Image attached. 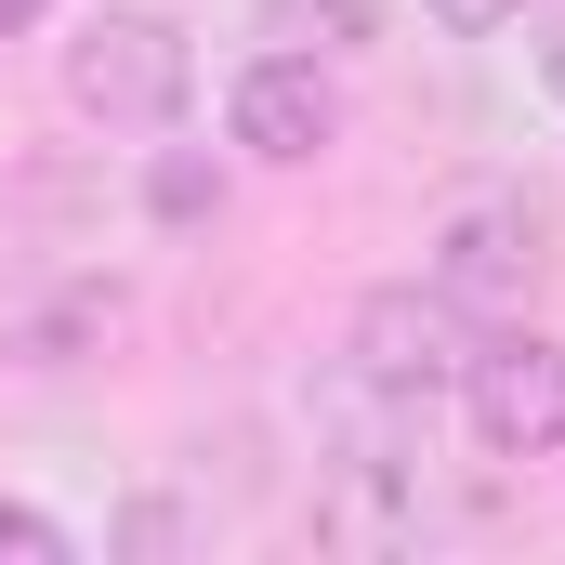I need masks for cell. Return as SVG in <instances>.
I'll use <instances>...</instances> for the list:
<instances>
[{
  "label": "cell",
  "mask_w": 565,
  "mask_h": 565,
  "mask_svg": "<svg viewBox=\"0 0 565 565\" xmlns=\"http://www.w3.org/2000/svg\"><path fill=\"white\" fill-rule=\"evenodd\" d=\"M0 565H66V526L26 513V500H0Z\"/></svg>",
  "instance_id": "obj_9"
},
{
  "label": "cell",
  "mask_w": 565,
  "mask_h": 565,
  "mask_svg": "<svg viewBox=\"0 0 565 565\" xmlns=\"http://www.w3.org/2000/svg\"><path fill=\"white\" fill-rule=\"evenodd\" d=\"M460 355H473V302L460 289H369L355 302V382L422 408V395L460 382Z\"/></svg>",
  "instance_id": "obj_4"
},
{
  "label": "cell",
  "mask_w": 565,
  "mask_h": 565,
  "mask_svg": "<svg viewBox=\"0 0 565 565\" xmlns=\"http://www.w3.org/2000/svg\"><path fill=\"white\" fill-rule=\"evenodd\" d=\"M119 316V289H66V302H40V316H13V355H40V369H66L93 329Z\"/></svg>",
  "instance_id": "obj_6"
},
{
  "label": "cell",
  "mask_w": 565,
  "mask_h": 565,
  "mask_svg": "<svg viewBox=\"0 0 565 565\" xmlns=\"http://www.w3.org/2000/svg\"><path fill=\"white\" fill-rule=\"evenodd\" d=\"M434 13H447V26H460V40H473V26H513V13H526V0H434Z\"/></svg>",
  "instance_id": "obj_10"
},
{
  "label": "cell",
  "mask_w": 565,
  "mask_h": 565,
  "mask_svg": "<svg viewBox=\"0 0 565 565\" xmlns=\"http://www.w3.org/2000/svg\"><path fill=\"white\" fill-rule=\"evenodd\" d=\"M369 26H382V0H264V40H289V53H342Z\"/></svg>",
  "instance_id": "obj_7"
},
{
  "label": "cell",
  "mask_w": 565,
  "mask_h": 565,
  "mask_svg": "<svg viewBox=\"0 0 565 565\" xmlns=\"http://www.w3.org/2000/svg\"><path fill=\"white\" fill-rule=\"evenodd\" d=\"M460 408L487 434V460H553L565 447V355L540 329H500V342H473L460 355Z\"/></svg>",
  "instance_id": "obj_3"
},
{
  "label": "cell",
  "mask_w": 565,
  "mask_h": 565,
  "mask_svg": "<svg viewBox=\"0 0 565 565\" xmlns=\"http://www.w3.org/2000/svg\"><path fill=\"white\" fill-rule=\"evenodd\" d=\"M329 132H342V93L316 79V53H264L237 79V145L250 158H316Z\"/></svg>",
  "instance_id": "obj_5"
},
{
  "label": "cell",
  "mask_w": 565,
  "mask_h": 565,
  "mask_svg": "<svg viewBox=\"0 0 565 565\" xmlns=\"http://www.w3.org/2000/svg\"><path fill=\"white\" fill-rule=\"evenodd\" d=\"M540 79H553V93H565V26H540Z\"/></svg>",
  "instance_id": "obj_11"
},
{
  "label": "cell",
  "mask_w": 565,
  "mask_h": 565,
  "mask_svg": "<svg viewBox=\"0 0 565 565\" xmlns=\"http://www.w3.org/2000/svg\"><path fill=\"white\" fill-rule=\"evenodd\" d=\"M66 106L106 132H158L184 106V26L171 13H93L66 40Z\"/></svg>",
  "instance_id": "obj_1"
},
{
  "label": "cell",
  "mask_w": 565,
  "mask_h": 565,
  "mask_svg": "<svg viewBox=\"0 0 565 565\" xmlns=\"http://www.w3.org/2000/svg\"><path fill=\"white\" fill-rule=\"evenodd\" d=\"M145 198H158V224H211V211H224L211 158H158V171H145Z\"/></svg>",
  "instance_id": "obj_8"
},
{
  "label": "cell",
  "mask_w": 565,
  "mask_h": 565,
  "mask_svg": "<svg viewBox=\"0 0 565 565\" xmlns=\"http://www.w3.org/2000/svg\"><path fill=\"white\" fill-rule=\"evenodd\" d=\"M26 13H40V0H0V26H26Z\"/></svg>",
  "instance_id": "obj_12"
},
{
  "label": "cell",
  "mask_w": 565,
  "mask_h": 565,
  "mask_svg": "<svg viewBox=\"0 0 565 565\" xmlns=\"http://www.w3.org/2000/svg\"><path fill=\"white\" fill-rule=\"evenodd\" d=\"M434 289H460L473 316L487 302H526L540 289V198L526 184H460L434 211Z\"/></svg>",
  "instance_id": "obj_2"
}]
</instances>
